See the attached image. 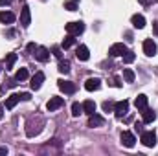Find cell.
I'll use <instances>...</instances> for the list:
<instances>
[{
  "label": "cell",
  "instance_id": "34",
  "mask_svg": "<svg viewBox=\"0 0 158 156\" xmlns=\"http://www.w3.org/2000/svg\"><path fill=\"white\" fill-rule=\"evenodd\" d=\"M153 28H155V35H158V20L153 24Z\"/></svg>",
  "mask_w": 158,
  "mask_h": 156
},
{
  "label": "cell",
  "instance_id": "6",
  "mask_svg": "<svg viewBox=\"0 0 158 156\" xmlns=\"http://www.w3.org/2000/svg\"><path fill=\"white\" fill-rule=\"evenodd\" d=\"M125 51H127V46H125L123 42H116V44H112L110 50H109L110 57H119V55H123Z\"/></svg>",
  "mask_w": 158,
  "mask_h": 156
},
{
  "label": "cell",
  "instance_id": "20",
  "mask_svg": "<svg viewBox=\"0 0 158 156\" xmlns=\"http://www.w3.org/2000/svg\"><path fill=\"white\" fill-rule=\"evenodd\" d=\"M83 112H85V114H88V116H90V114H94V112H96V103H94V101H90V99H86V101L83 103Z\"/></svg>",
  "mask_w": 158,
  "mask_h": 156
},
{
  "label": "cell",
  "instance_id": "28",
  "mask_svg": "<svg viewBox=\"0 0 158 156\" xmlns=\"http://www.w3.org/2000/svg\"><path fill=\"white\" fill-rule=\"evenodd\" d=\"M15 61H17V55H15V53H9V55H7V66H6V68H7V70H9V68H13Z\"/></svg>",
  "mask_w": 158,
  "mask_h": 156
},
{
  "label": "cell",
  "instance_id": "13",
  "mask_svg": "<svg viewBox=\"0 0 158 156\" xmlns=\"http://www.w3.org/2000/svg\"><path fill=\"white\" fill-rule=\"evenodd\" d=\"M42 83H44V74H42V72H37V74L31 77V83H30V84H31L33 90H39L40 86H42Z\"/></svg>",
  "mask_w": 158,
  "mask_h": 156
},
{
  "label": "cell",
  "instance_id": "19",
  "mask_svg": "<svg viewBox=\"0 0 158 156\" xmlns=\"http://www.w3.org/2000/svg\"><path fill=\"white\" fill-rule=\"evenodd\" d=\"M134 107H136V109H140V110H143V109L147 107V96L140 94V96L134 99Z\"/></svg>",
  "mask_w": 158,
  "mask_h": 156
},
{
  "label": "cell",
  "instance_id": "8",
  "mask_svg": "<svg viewBox=\"0 0 158 156\" xmlns=\"http://www.w3.org/2000/svg\"><path fill=\"white\" fill-rule=\"evenodd\" d=\"M143 53L149 55V57L156 53V44H155V40L153 39H145L143 40Z\"/></svg>",
  "mask_w": 158,
  "mask_h": 156
},
{
  "label": "cell",
  "instance_id": "21",
  "mask_svg": "<svg viewBox=\"0 0 158 156\" xmlns=\"http://www.w3.org/2000/svg\"><path fill=\"white\" fill-rule=\"evenodd\" d=\"M74 37H76V35H70V33H68V37H66V39L63 40V44H61V46H63L64 50H68V48H72V46H74V44L77 42V40L74 39Z\"/></svg>",
  "mask_w": 158,
  "mask_h": 156
},
{
  "label": "cell",
  "instance_id": "14",
  "mask_svg": "<svg viewBox=\"0 0 158 156\" xmlns=\"http://www.w3.org/2000/svg\"><path fill=\"white\" fill-rule=\"evenodd\" d=\"M20 99H22V94H11V96L7 97V101H6V109H7V110L15 109V105H17Z\"/></svg>",
  "mask_w": 158,
  "mask_h": 156
},
{
  "label": "cell",
  "instance_id": "16",
  "mask_svg": "<svg viewBox=\"0 0 158 156\" xmlns=\"http://www.w3.org/2000/svg\"><path fill=\"white\" fill-rule=\"evenodd\" d=\"M105 123V119L101 116H98L96 112L94 114H90V117H88V127H101Z\"/></svg>",
  "mask_w": 158,
  "mask_h": 156
},
{
  "label": "cell",
  "instance_id": "4",
  "mask_svg": "<svg viewBox=\"0 0 158 156\" xmlns=\"http://www.w3.org/2000/svg\"><path fill=\"white\" fill-rule=\"evenodd\" d=\"M129 112V101H118L116 105H114V114H116V117H123L125 114Z\"/></svg>",
  "mask_w": 158,
  "mask_h": 156
},
{
  "label": "cell",
  "instance_id": "15",
  "mask_svg": "<svg viewBox=\"0 0 158 156\" xmlns=\"http://www.w3.org/2000/svg\"><path fill=\"white\" fill-rule=\"evenodd\" d=\"M142 117H143V123H153V121L156 119V112L145 107V109H143V112H142Z\"/></svg>",
  "mask_w": 158,
  "mask_h": 156
},
{
  "label": "cell",
  "instance_id": "22",
  "mask_svg": "<svg viewBox=\"0 0 158 156\" xmlns=\"http://www.w3.org/2000/svg\"><path fill=\"white\" fill-rule=\"evenodd\" d=\"M134 59H136L134 51H129V50H127V51L123 53V63H125V64H131V63H134Z\"/></svg>",
  "mask_w": 158,
  "mask_h": 156
},
{
  "label": "cell",
  "instance_id": "23",
  "mask_svg": "<svg viewBox=\"0 0 158 156\" xmlns=\"http://www.w3.org/2000/svg\"><path fill=\"white\" fill-rule=\"evenodd\" d=\"M59 72L61 74H68L70 72V63L68 61H59Z\"/></svg>",
  "mask_w": 158,
  "mask_h": 156
},
{
  "label": "cell",
  "instance_id": "7",
  "mask_svg": "<svg viewBox=\"0 0 158 156\" xmlns=\"http://www.w3.org/2000/svg\"><path fill=\"white\" fill-rule=\"evenodd\" d=\"M63 105H64V99H63V97H57V96H55V97H52V99L48 101V105H46V109H48L50 112H53V110H57V109H61Z\"/></svg>",
  "mask_w": 158,
  "mask_h": 156
},
{
  "label": "cell",
  "instance_id": "5",
  "mask_svg": "<svg viewBox=\"0 0 158 156\" xmlns=\"http://www.w3.org/2000/svg\"><path fill=\"white\" fill-rule=\"evenodd\" d=\"M66 31L70 35H79V33L85 31V24L83 22H68L66 24Z\"/></svg>",
  "mask_w": 158,
  "mask_h": 156
},
{
  "label": "cell",
  "instance_id": "11",
  "mask_svg": "<svg viewBox=\"0 0 158 156\" xmlns=\"http://www.w3.org/2000/svg\"><path fill=\"white\" fill-rule=\"evenodd\" d=\"M30 22H31L30 7H28V6H24V7H22V13H20V24H22L24 28H28V26H30Z\"/></svg>",
  "mask_w": 158,
  "mask_h": 156
},
{
  "label": "cell",
  "instance_id": "26",
  "mask_svg": "<svg viewBox=\"0 0 158 156\" xmlns=\"http://www.w3.org/2000/svg\"><path fill=\"white\" fill-rule=\"evenodd\" d=\"M134 77H136V76H134V72H132V70H129V68H127V70H123V79H125L127 83H132Z\"/></svg>",
  "mask_w": 158,
  "mask_h": 156
},
{
  "label": "cell",
  "instance_id": "27",
  "mask_svg": "<svg viewBox=\"0 0 158 156\" xmlns=\"http://www.w3.org/2000/svg\"><path fill=\"white\" fill-rule=\"evenodd\" d=\"M64 9H68V11H76V9H77V2H76V0H68V2H64Z\"/></svg>",
  "mask_w": 158,
  "mask_h": 156
},
{
  "label": "cell",
  "instance_id": "30",
  "mask_svg": "<svg viewBox=\"0 0 158 156\" xmlns=\"http://www.w3.org/2000/svg\"><path fill=\"white\" fill-rule=\"evenodd\" d=\"M35 48H37V46H35L33 42H30V44H28V51H35Z\"/></svg>",
  "mask_w": 158,
  "mask_h": 156
},
{
  "label": "cell",
  "instance_id": "1",
  "mask_svg": "<svg viewBox=\"0 0 158 156\" xmlns=\"http://www.w3.org/2000/svg\"><path fill=\"white\" fill-rule=\"evenodd\" d=\"M142 143H143L145 147H155V145H156V134H155L153 130L142 132Z\"/></svg>",
  "mask_w": 158,
  "mask_h": 156
},
{
  "label": "cell",
  "instance_id": "9",
  "mask_svg": "<svg viewBox=\"0 0 158 156\" xmlns=\"http://www.w3.org/2000/svg\"><path fill=\"white\" fill-rule=\"evenodd\" d=\"M85 88H86L88 92L99 90V88H101V79H98V77H90V79H86V83H85Z\"/></svg>",
  "mask_w": 158,
  "mask_h": 156
},
{
  "label": "cell",
  "instance_id": "25",
  "mask_svg": "<svg viewBox=\"0 0 158 156\" xmlns=\"http://www.w3.org/2000/svg\"><path fill=\"white\" fill-rule=\"evenodd\" d=\"M83 114V105H79V103H74L72 105V116L74 117H77Z\"/></svg>",
  "mask_w": 158,
  "mask_h": 156
},
{
  "label": "cell",
  "instance_id": "10",
  "mask_svg": "<svg viewBox=\"0 0 158 156\" xmlns=\"http://www.w3.org/2000/svg\"><path fill=\"white\" fill-rule=\"evenodd\" d=\"M35 59L40 61V63H46V61L50 59V51H48L46 48H42V46L35 48Z\"/></svg>",
  "mask_w": 158,
  "mask_h": 156
},
{
  "label": "cell",
  "instance_id": "18",
  "mask_svg": "<svg viewBox=\"0 0 158 156\" xmlns=\"http://www.w3.org/2000/svg\"><path fill=\"white\" fill-rule=\"evenodd\" d=\"M131 22H132V26H134V28H138V30L145 28V18H143V15H132Z\"/></svg>",
  "mask_w": 158,
  "mask_h": 156
},
{
  "label": "cell",
  "instance_id": "3",
  "mask_svg": "<svg viewBox=\"0 0 158 156\" xmlns=\"http://www.w3.org/2000/svg\"><path fill=\"white\" fill-rule=\"evenodd\" d=\"M121 143H123L125 147L132 149V147H134V143H136L134 134H132V132H129V130H123V132H121Z\"/></svg>",
  "mask_w": 158,
  "mask_h": 156
},
{
  "label": "cell",
  "instance_id": "35",
  "mask_svg": "<svg viewBox=\"0 0 158 156\" xmlns=\"http://www.w3.org/2000/svg\"><path fill=\"white\" fill-rule=\"evenodd\" d=\"M6 153H7V149L6 147H0V154H6Z\"/></svg>",
  "mask_w": 158,
  "mask_h": 156
},
{
  "label": "cell",
  "instance_id": "24",
  "mask_svg": "<svg viewBox=\"0 0 158 156\" xmlns=\"http://www.w3.org/2000/svg\"><path fill=\"white\" fill-rule=\"evenodd\" d=\"M15 79H17V81H26V79H28V70H26V68H20V70L15 74Z\"/></svg>",
  "mask_w": 158,
  "mask_h": 156
},
{
  "label": "cell",
  "instance_id": "17",
  "mask_svg": "<svg viewBox=\"0 0 158 156\" xmlns=\"http://www.w3.org/2000/svg\"><path fill=\"white\" fill-rule=\"evenodd\" d=\"M0 22L2 24H13L15 22V15L11 11H0Z\"/></svg>",
  "mask_w": 158,
  "mask_h": 156
},
{
  "label": "cell",
  "instance_id": "31",
  "mask_svg": "<svg viewBox=\"0 0 158 156\" xmlns=\"http://www.w3.org/2000/svg\"><path fill=\"white\" fill-rule=\"evenodd\" d=\"M142 6H149V4H153V0H138Z\"/></svg>",
  "mask_w": 158,
  "mask_h": 156
},
{
  "label": "cell",
  "instance_id": "33",
  "mask_svg": "<svg viewBox=\"0 0 158 156\" xmlns=\"http://www.w3.org/2000/svg\"><path fill=\"white\" fill-rule=\"evenodd\" d=\"M53 53H55V55L61 59V50H59V48H53Z\"/></svg>",
  "mask_w": 158,
  "mask_h": 156
},
{
  "label": "cell",
  "instance_id": "37",
  "mask_svg": "<svg viewBox=\"0 0 158 156\" xmlns=\"http://www.w3.org/2000/svg\"><path fill=\"white\" fill-rule=\"evenodd\" d=\"M2 116H4V107L0 105V119H2Z\"/></svg>",
  "mask_w": 158,
  "mask_h": 156
},
{
  "label": "cell",
  "instance_id": "12",
  "mask_svg": "<svg viewBox=\"0 0 158 156\" xmlns=\"http://www.w3.org/2000/svg\"><path fill=\"white\" fill-rule=\"evenodd\" d=\"M76 57H77L79 61H88V57H90V51H88V48H86L85 44L77 46V50H76Z\"/></svg>",
  "mask_w": 158,
  "mask_h": 156
},
{
  "label": "cell",
  "instance_id": "2",
  "mask_svg": "<svg viewBox=\"0 0 158 156\" xmlns=\"http://www.w3.org/2000/svg\"><path fill=\"white\" fill-rule=\"evenodd\" d=\"M57 86L64 92V94H76V90H77V86L72 83V81H64V79H61V81H57Z\"/></svg>",
  "mask_w": 158,
  "mask_h": 156
},
{
  "label": "cell",
  "instance_id": "36",
  "mask_svg": "<svg viewBox=\"0 0 158 156\" xmlns=\"http://www.w3.org/2000/svg\"><path fill=\"white\" fill-rule=\"evenodd\" d=\"M9 4V0H0V6H7Z\"/></svg>",
  "mask_w": 158,
  "mask_h": 156
},
{
  "label": "cell",
  "instance_id": "32",
  "mask_svg": "<svg viewBox=\"0 0 158 156\" xmlns=\"http://www.w3.org/2000/svg\"><path fill=\"white\" fill-rule=\"evenodd\" d=\"M114 86H121V81H119V77H114V83H112Z\"/></svg>",
  "mask_w": 158,
  "mask_h": 156
},
{
  "label": "cell",
  "instance_id": "29",
  "mask_svg": "<svg viewBox=\"0 0 158 156\" xmlns=\"http://www.w3.org/2000/svg\"><path fill=\"white\" fill-rule=\"evenodd\" d=\"M103 110H105V112H109V110H114V105H112L110 101H105V103H103Z\"/></svg>",
  "mask_w": 158,
  "mask_h": 156
}]
</instances>
